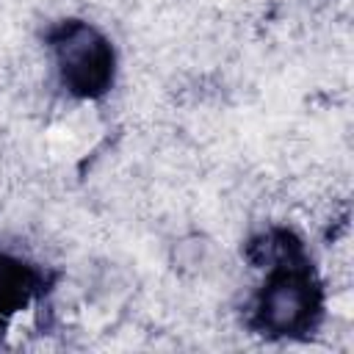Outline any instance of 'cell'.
Returning a JSON list of instances; mask_svg holds the SVG:
<instances>
[{
	"mask_svg": "<svg viewBox=\"0 0 354 354\" xmlns=\"http://www.w3.org/2000/svg\"><path fill=\"white\" fill-rule=\"evenodd\" d=\"M39 282L41 277L33 266L0 252V324H6L36 296Z\"/></svg>",
	"mask_w": 354,
	"mask_h": 354,
	"instance_id": "3957f363",
	"label": "cell"
},
{
	"mask_svg": "<svg viewBox=\"0 0 354 354\" xmlns=\"http://www.w3.org/2000/svg\"><path fill=\"white\" fill-rule=\"evenodd\" d=\"M50 47L61 83L69 94L91 100L111 88L113 83V47L88 22L69 19L50 30Z\"/></svg>",
	"mask_w": 354,
	"mask_h": 354,
	"instance_id": "7a4b0ae2",
	"label": "cell"
},
{
	"mask_svg": "<svg viewBox=\"0 0 354 354\" xmlns=\"http://www.w3.org/2000/svg\"><path fill=\"white\" fill-rule=\"evenodd\" d=\"M321 318V285L293 246V254L282 243V257L268 271L257 301H254V326L263 335L293 337L315 329Z\"/></svg>",
	"mask_w": 354,
	"mask_h": 354,
	"instance_id": "6da1fadb",
	"label": "cell"
}]
</instances>
